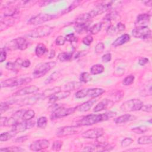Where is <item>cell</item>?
<instances>
[{
  "mask_svg": "<svg viewBox=\"0 0 152 152\" xmlns=\"http://www.w3.org/2000/svg\"><path fill=\"white\" fill-rule=\"evenodd\" d=\"M116 113L115 112H108L104 113H101L98 115L90 114L83 117L78 122L77 126H89L95 124L98 122L105 121L110 118L115 116Z\"/></svg>",
  "mask_w": 152,
  "mask_h": 152,
  "instance_id": "6da1fadb",
  "label": "cell"
},
{
  "mask_svg": "<svg viewBox=\"0 0 152 152\" xmlns=\"http://www.w3.org/2000/svg\"><path fill=\"white\" fill-rule=\"evenodd\" d=\"M56 62L55 61L43 62L38 64L33 72V77L35 78L42 77L54 68Z\"/></svg>",
  "mask_w": 152,
  "mask_h": 152,
  "instance_id": "7a4b0ae2",
  "label": "cell"
},
{
  "mask_svg": "<svg viewBox=\"0 0 152 152\" xmlns=\"http://www.w3.org/2000/svg\"><path fill=\"white\" fill-rule=\"evenodd\" d=\"M28 46V42L25 38L17 37L8 42L4 48L8 50H15L17 49L23 50L26 49Z\"/></svg>",
  "mask_w": 152,
  "mask_h": 152,
  "instance_id": "3957f363",
  "label": "cell"
},
{
  "mask_svg": "<svg viewBox=\"0 0 152 152\" xmlns=\"http://www.w3.org/2000/svg\"><path fill=\"white\" fill-rule=\"evenodd\" d=\"M31 79L30 77H15L7 79L1 81V87H12L30 83Z\"/></svg>",
  "mask_w": 152,
  "mask_h": 152,
  "instance_id": "277c9868",
  "label": "cell"
},
{
  "mask_svg": "<svg viewBox=\"0 0 152 152\" xmlns=\"http://www.w3.org/2000/svg\"><path fill=\"white\" fill-rule=\"evenodd\" d=\"M142 105V102L139 99H130L122 104L121 106V109L124 112L137 111L141 110Z\"/></svg>",
  "mask_w": 152,
  "mask_h": 152,
  "instance_id": "5b68a950",
  "label": "cell"
},
{
  "mask_svg": "<svg viewBox=\"0 0 152 152\" xmlns=\"http://www.w3.org/2000/svg\"><path fill=\"white\" fill-rule=\"evenodd\" d=\"M52 30L53 27L47 25L41 26L30 31L28 33V36L33 38L43 37L50 34Z\"/></svg>",
  "mask_w": 152,
  "mask_h": 152,
  "instance_id": "8992f818",
  "label": "cell"
},
{
  "mask_svg": "<svg viewBox=\"0 0 152 152\" xmlns=\"http://www.w3.org/2000/svg\"><path fill=\"white\" fill-rule=\"evenodd\" d=\"M75 110V107H65L63 106L58 107L53 110L50 118L51 119H59L73 113Z\"/></svg>",
  "mask_w": 152,
  "mask_h": 152,
  "instance_id": "52a82bcc",
  "label": "cell"
},
{
  "mask_svg": "<svg viewBox=\"0 0 152 152\" xmlns=\"http://www.w3.org/2000/svg\"><path fill=\"white\" fill-rule=\"evenodd\" d=\"M57 16L55 15L49 14H45V13H41L39 14H37L32 18H31L28 21V24H32V25H38L42 23H44L46 21H50L51 20L54 19Z\"/></svg>",
  "mask_w": 152,
  "mask_h": 152,
  "instance_id": "ba28073f",
  "label": "cell"
},
{
  "mask_svg": "<svg viewBox=\"0 0 152 152\" xmlns=\"http://www.w3.org/2000/svg\"><path fill=\"white\" fill-rule=\"evenodd\" d=\"M132 34L135 37L145 39L151 37V31L147 26H140L133 29Z\"/></svg>",
  "mask_w": 152,
  "mask_h": 152,
  "instance_id": "9c48e42d",
  "label": "cell"
},
{
  "mask_svg": "<svg viewBox=\"0 0 152 152\" xmlns=\"http://www.w3.org/2000/svg\"><path fill=\"white\" fill-rule=\"evenodd\" d=\"M35 125V122L33 121H24L21 122H17L15 125L12 126V129L17 134L23 132L27 129H31Z\"/></svg>",
  "mask_w": 152,
  "mask_h": 152,
  "instance_id": "30bf717a",
  "label": "cell"
},
{
  "mask_svg": "<svg viewBox=\"0 0 152 152\" xmlns=\"http://www.w3.org/2000/svg\"><path fill=\"white\" fill-rule=\"evenodd\" d=\"M78 131V126H66L59 128L56 132V135L58 137H65L76 134Z\"/></svg>",
  "mask_w": 152,
  "mask_h": 152,
  "instance_id": "8fae6325",
  "label": "cell"
},
{
  "mask_svg": "<svg viewBox=\"0 0 152 152\" xmlns=\"http://www.w3.org/2000/svg\"><path fill=\"white\" fill-rule=\"evenodd\" d=\"M104 134L103 129L102 128H96L88 129L83 133L82 137L84 138L94 139L97 138Z\"/></svg>",
  "mask_w": 152,
  "mask_h": 152,
  "instance_id": "7c38bea8",
  "label": "cell"
},
{
  "mask_svg": "<svg viewBox=\"0 0 152 152\" xmlns=\"http://www.w3.org/2000/svg\"><path fill=\"white\" fill-rule=\"evenodd\" d=\"M49 145V141L45 139L38 140L32 142L30 145V149L32 151H38L48 148Z\"/></svg>",
  "mask_w": 152,
  "mask_h": 152,
  "instance_id": "4fadbf2b",
  "label": "cell"
},
{
  "mask_svg": "<svg viewBox=\"0 0 152 152\" xmlns=\"http://www.w3.org/2000/svg\"><path fill=\"white\" fill-rule=\"evenodd\" d=\"M43 99L42 93L36 94L33 96H28L18 102V105L24 106V105H32L37 102L39 100Z\"/></svg>",
  "mask_w": 152,
  "mask_h": 152,
  "instance_id": "5bb4252c",
  "label": "cell"
},
{
  "mask_svg": "<svg viewBox=\"0 0 152 152\" xmlns=\"http://www.w3.org/2000/svg\"><path fill=\"white\" fill-rule=\"evenodd\" d=\"M25 110H26L21 109V110H17V112H15L10 118L7 119V122L4 126H14V125H15L18 122V121L20 119V118H22Z\"/></svg>",
  "mask_w": 152,
  "mask_h": 152,
  "instance_id": "9a60e30c",
  "label": "cell"
},
{
  "mask_svg": "<svg viewBox=\"0 0 152 152\" xmlns=\"http://www.w3.org/2000/svg\"><path fill=\"white\" fill-rule=\"evenodd\" d=\"M114 104V102L110 99H104L101 102H100L94 107L93 111L95 112H98L104 109L110 108Z\"/></svg>",
  "mask_w": 152,
  "mask_h": 152,
  "instance_id": "2e32d148",
  "label": "cell"
},
{
  "mask_svg": "<svg viewBox=\"0 0 152 152\" xmlns=\"http://www.w3.org/2000/svg\"><path fill=\"white\" fill-rule=\"evenodd\" d=\"M39 88L36 87V86H27L14 93L13 94V96H24L26 94H30L36 93V91H39Z\"/></svg>",
  "mask_w": 152,
  "mask_h": 152,
  "instance_id": "e0dca14e",
  "label": "cell"
},
{
  "mask_svg": "<svg viewBox=\"0 0 152 152\" xmlns=\"http://www.w3.org/2000/svg\"><path fill=\"white\" fill-rule=\"evenodd\" d=\"M96 102L97 100L95 99L89 100L75 107V110H78L79 112H87L91 108V107L94 103H96Z\"/></svg>",
  "mask_w": 152,
  "mask_h": 152,
  "instance_id": "ac0fdd59",
  "label": "cell"
},
{
  "mask_svg": "<svg viewBox=\"0 0 152 152\" xmlns=\"http://www.w3.org/2000/svg\"><path fill=\"white\" fill-rule=\"evenodd\" d=\"M150 15L148 14H139L136 19L135 21V25L138 27L140 26H147V24L150 21Z\"/></svg>",
  "mask_w": 152,
  "mask_h": 152,
  "instance_id": "d6986e66",
  "label": "cell"
},
{
  "mask_svg": "<svg viewBox=\"0 0 152 152\" xmlns=\"http://www.w3.org/2000/svg\"><path fill=\"white\" fill-rule=\"evenodd\" d=\"M70 95V91H60L56 93H55V94L50 96L49 97V102L51 103H55V102L59 100H62L63 99H65L67 97H68Z\"/></svg>",
  "mask_w": 152,
  "mask_h": 152,
  "instance_id": "ffe728a7",
  "label": "cell"
},
{
  "mask_svg": "<svg viewBox=\"0 0 152 152\" xmlns=\"http://www.w3.org/2000/svg\"><path fill=\"white\" fill-rule=\"evenodd\" d=\"M104 90L100 88H93L86 89V97H97L104 93Z\"/></svg>",
  "mask_w": 152,
  "mask_h": 152,
  "instance_id": "44dd1931",
  "label": "cell"
},
{
  "mask_svg": "<svg viewBox=\"0 0 152 152\" xmlns=\"http://www.w3.org/2000/svg\"><path fill=\"white\" fill-rule=\"evenodd\" d=\"M14 23V20L11 17H4V18L1 19L0 23V30L2 31L3 30L10 27Z\"/></svg>",
  "mask_w": 152,
  "mask_h": 152,
  "instance_id": "7402d4cb",
  "label": "cell"
},
{
  "mask_svg": "<svg viewBox=\"0 0 152 152\" xmlns=\"http://www.w3.org/2000/svg\"><path fill=\"white\" fill-rule=\"evenodd\" d=\"M130 40V36L128 34H124L118 37L112 43V45L115 47H117L119 46H121L126 42H128Z\"/></svg>",
  "mask_w": 152,
  "mask_h": 152,
  "instance_id": "603a6c76",
  "label": "cell"
},
{
  "mask_svg": "<svg viewBox=\"0 0 152 152\" xmlns=\"http://www.w3.org/2000/svg\"><path fill=\"white\" fill-rule=\"evenodd\" d=\"M135 118V117L133 115H131L130 114H125L115 118L114 119V122L116 124H123L130 121H132Z\"/></svg>",
  "mask_w": 152,
  "mask_h": 152,
  "instance_id": "cb8c5ba5",
  "label": "cell"
},
{
  "mask_svg": "<svg viewBox=\"0 0 152 152\" xmlns=\"http://www.w3.org/2000/svg\"><path fill=\"white\" fill-rule=\"evenodd\" d=\"M90 19H91V17L88 12L82 14L75 18V24L86 23H88Z\"/></svg>",
  "mask_w": 152,
  "mask_h": 152,
  "instance_id": "d4e9b609",
  "label": "cell"
},
{
  "mask_svg": "<svg viewBox=\"0 0 152 152\" xmlns=\"http://www.w3.org/2000/svg\"><path fill=\"white\" fill-rule=\"evenodd\" d=\"M61 91V87H55L52 88H49L45 90L43 93H42V96H43V99L46 98V97H49L50 96L55 94V93L59 92Z\"/></svg>",
  "mask_w": 152,
  "mask_h": 152,
  "instance_id": "484cf974",
  "label": "cell"
},
{
  "mask_svg": "<svg viewBox=\"0 0 152 152\" xmlns=\"http://www.w3.org/2000/svg\"><path fill=\"white\" fill-rule=\"evenodd\" d=\"M48 52V49L46 46L43 43L38 44L35 49V53L38 57H40L43 55L45 53Z\"/></svg>",
  "mask_w": 152,
  "mask_h": 152,
  "instance_id": "4316f807",
  "label": "cell"
},
{
  "mask_svg": "<svg viewBox=\"0 0 152 152\" xmlns=\"http://www.w3.org/2000/svg\"><path fill=\"white\" fill-rule=\"evenodd\" d=\"M81 87V83L80 82L77 81H71L64 86V89L66 91H70L71 90H74L75 89H78Z\"/></svg>",
  "mask_w": 152,
  "mask_h": 152,
  "instance_id": "83f0119b",
  "label": "cell"
},
{
  "mask_svg": "<svg viewBox=\"0 0 152 152\" xmlns=\"http://www.w3.org/2000/svg\"><path fill=\"white\" fill-rule=\"evenodd\" d=\"M17 133L12 129L10 131L3 132L0 135V141H6L9 140L10 139L12 138L14 136H15Z\"/></svg>",
  "mask_w": 152,
  "mask_h": 152,
  "instance_id": "f1b7e54d",
  "label": "cell"
},
{
  "mask_svg": "<svg viewBox=\"0 0 152 152\" xmlns=\"http://www.w3.org/2000/svg\"><path fill=\"white\" fill-rule=\"evenodd\" d=\"M73 55L72 52H61L59 53L58 55V59L61 61V62H66L69 61L72 59Z\"/></svg>",
  "mask_w": 152,
  "mask_h": 152,
  "instance_id": "f546056e",
  "label": "cell"
},
{
  "mask_svg": "<svg viewBox=\"0 0 152 152\" xmlns=\"http://www.w3.org/2000/svg\"><path fill=\"white\" fill-rule=\"evenodd\" d=\"M104 66L102 64H96L91 67L90 72L91 74L96 75L102 73L104 71Z\"/></svg>",
  "mask_w": 152,
  "mask_h": 152,
  "instance_id": "4dcf8cb0",
  "label": "cell"
},
{
  "mask_svg": "<svg viewBox=\"0 0 152 152\" xmlns=\"http://www.w3.org/2000/svg\"><path fill=\"white\" fill-rule=\"evenodd\" d=\"M89 26V23H82V24H76L74 27L75 30L78 33H82L83 32L86 31Z\"/></svg>",
  "mask_w": 152,
  "mask_h": 152,
  "instance_id": "1f68e13d",
  "label": "cell"
},
{
  "mask_svg": "<svg viewBox=\"0 0 152 152\" xmlns=\"http://www.w3.org/2000/svg\"><path fill=\"white\" fill-rule=\"evenodd\" d=\"M152 142L151 135H144L140 137L138 140V143L139 144H149Z\"/></svg>",
  "mask_w": 152,
  "mask_h": 152,
  "instance_id": "d6a6232c",
  "label": "cell"
},
{
  "mask_svg": "<svg viewBox=\"0 0 152 152\" xmlns=\"http://www.w3.org/2000/svg\"><path fill=\"white\" fill-rule=\"evenodd\" d=\"M34 116H35L34 111L31 109H28V110H25L21 118L23 121H28L33 118Z\"/></svg>",
  "mask_w": 152,
  "mask_h": 152,
  "instance_id": "836d02e7",
  "label": "cell"
},
{
  "mask_svg": "<svg viewBox=\"0 0 152 152\" xmlns=\"http://www.w3.org/2000/svg\"><path fill=\"white\" fill-rule=\"evenodd\" d=\"M102 23L99 22V23H96L93 26H92L90 27L89 31H90L91 34H96L98 33L100 31V30L102 28Z\"/></svg>",
  "mask_w": 152,
  "mask_h": 152,
  "instance_id": "e575fe53",
  "label": "cell"
},
{
  "mask_svg": "<svg viewBox=\"0 0 152 152\" xmlns=\"http://www.w3.org/2000/svg\"><path fill=\"white\" fill-rule=\"evenodd\" d=\"M61 74L59 72L55 71L54 72H53L51 75H50V76L46 78V80L45 81V83L46 84H50L52 82L55 81L56 79H58L59 77H60Z\"/></svg>",
  "mask_w": 152,
  "mask_h": 152,
  "instance_id": "d590c367",
  "label": "cell"
},
{
  "mask_svg": "<svg viewBox=\"0 0 152 152\" xmlns=\"http://www.w3.org/2000/svg\"><path fill=\"white\" fill-rule=\"evenodd\" d=\"M23 151H24V149L18 147H8L5 148H2L0 149V152H17Z\"/></svg>",
  "mask_w": 152,
  "mask_h": 152,
  "instance_id": "8d00e7d4",
  "label": "cell"
},
{
  "mask_svg": "<svg viewBox=\"0 0 152 152\" xmlns=\"http://www.w3.org/2000/svg\"><path fill=\"white\" fill-rule=\"evenodd\" d=\"M119 17L118 14L115 11L110 12L108 14H107L105 17H104V20L108 21H111L113 20H116V18Z\"/></svg>",
  "mask_w": 152,
  "mask_h": 152,
  "instance_id": "74e56055",
  "label": "cell"
},
{
  "mask_svg": "<svg viewBox=\"0 0 152 152\" xmlns=\"http://www.w3.org/2000/svg\"><path fill=\"white\" fill-rule=\"evenodd\" d=\"M148 130V128L144 125L140 126L138 127H134L131 129V131L132 132H134L135 134H143V133L145 132L146 131H147Z\"/></svg>",
  "mask_w": 152,
  "mask_h": 152,
  "instance_id": "f35d334b",
  "label": "cell"
},
{
  "mask_svg": "<svg viewBox=\"0 0 152 152\" xmlns=\"http://www.w3.org/2000/svg\"><path fill=\"white\" fill-rule=\"evenodd\" d=\"M47 122H48V120L46 117L45 116L40 117L37 121V127L42 129H44L47 125Z\"/></svg>",
  "mask_w": 152,
  "mask_h": 152,
  "instance_id": "ab89813d",
  "label": "cell"
},
{
  "mask_svg": "<svg viewBox=\"0 0 152 152\" xmlns=\"http://www.w3.org/2000/svg\"><path fill=\"white\" fill-rule=\"evenodd\" d=\"M80 1H74L67 8L65 9L62 12V14H66V13H68L70 11H71L72 10H73L74 8H75L77 6H78L80 4Z\"/></svg>",
  "mask_w": 152,
  "mask_h": 152,
  "instance_id": "60d3db41",
  "label": "cell"
},
{
  "mask_svg": "<svg viewBox=\"0 0 152 152\" xmlns=\"http://www.w3.org/2000/svg\"><path fill=\"white\" fill-rule=\"evenodd\" d=\"M80 80L81 82L86 83L91 80V77L89 73L87 72H84L81 74L80 77Z\"/></svg>",
  "mask_w": 152,
  "mask_h": 152,
  "instance_id": "b9f144b4",
  "label": "cell"
},
{
  "mask_svg": "<svg viewBox=\"0 0 152 152\" xmlns=\"http://www.w3.org/2000/svg\"><path fill=\"white\" fill-rule=\"evenodd\" d=\"M37 1H21L18 2V5L17 6L18 7H28L31 5H34L36 4Z\"/></svg>",
  "mask_w": 152,
  "mask_h": 152,
  "instance_id": "7bdbcfd3",
  "label": "cell"
},
{
  "mask_svg": "<svg viewBox=\"0 0 152 152\" xmlns=\"http://www.w3.org/2000/svg\"><path fill=\"white\" fill-rule=\"evenodd\" d=\"M134 79H135V77L134 75H128L124 79L122 83L124 86H129L134 83Z\"/></svg>",
  "mask_w": 152,
  "mask_h": 152,
  "instance_id": "ee69618b",
  "label": "cell"
},
{
  "mask_svg": "<svg viewBox=\"0 0 152 152\" xmlns=\"http://www.w3.org/2000/svg\"><path fill=\"white\" fill-rule=\"evenodd\" d=\"M62 146V141L61 140H56L55 141L52 146V149L54 151H59L61 150Z\"/></svg>",
  "mask_w": 152,
  "mask_h": 152,
  "instance_id": "f6af8a7d",
  "label": "cell"
},
{
  "mask_svg": "<svg viewBox=\"0 0 152 152\" xmlns=\"http://www.w3.org/2000/svg\"><path fill=\"white\" fill-rule=\"evenodd\" d=\"M104 49V45L103 42L98 43L94 48V52L97 54H100L103 52Z\"/></svg>",
  "mask_w": 152,
  "mask_h": 152,
  "instance_id": "bcb514c9",
  "label": "cell"
},
{
  "mask_svg": "<svg viewBox=\"0 0 152 152\" xmlns=\"http://www.w3.org/2000/svg\"><path fill=\"white\" fill-rule=\"evenodd\" d=\"M65 38L66 41L69 42L71 43L77 42V41H78V37H76L74 33H70V34L66 35Z\"/></svg>",
  "mask_w": 152,
  "mask_h": 152,
  "instance_id": "7dc6e473",
  "label": "cell"
},
{
  "mask_svg": "<svg viewBox=\"0 0 152 152\" xmlns=\"http://www.w3.org/2000/svg\"><path fill=\"white\" fill-rule=\"evenodd\" d=\"M106 33H107V34L110 35V36H113V35L116 34L118 33L116 27L113 25H110L107 27V28L106 30Z\"/></svg>",
  "mask_w": 152,
  "mask_h": 152,
  "instance_id": "c3c4849f",
  "label": "cell"
},
{
  "mask_svg": "<svg viewBox=\"0 0 152 152\" xmlns=\"http://www.w3.org/2000/svg\"><path fill=\"white\" fill-rule=\"evenodd\" d=\"M133 142V140L131 138L126 137L122 141H121V146L122 147H128L131 144V143Z\"/></svg>",
  "mask_w": 152,
  "mask_h": 152,
  "instance_id": "681fc988",
  "label": "cell"
},
{
  "mask_svg": "<svg viewBox=\"0 0 152 152\" xmlns=\"http://www.w3.org/2000/svg\"><path fill=\"white\" fill-rule=\"evenodd\" d=\"M93 40V37L90 35H87V36H85L84 37H83V39L82 40V42L83 44H84L87 46H89L91 45Z\"/></svg>",
  "mask_w": 152,
  "mask_h": 152,
  "instance_id": "f907efd6",
  "label": "cell"
},
{
  "mask_svg": "<svg viewBox=\"0 0 152 152\" xmlns=\"http://www.w3.org/2000/svg\"><path fill=\"white\" fill-rule=\"evenodd\" d=\"M75 96L77 99H81L86 97V89H82L78 90L75 94Z\"/></svg>",
  "mask_w": 152,
  "mask_h": 152,
  "instance_id": "816d5d0a",
  "label": "cell"
},
{
  "mask_svg": "<svg viewBox=\"0 0 152 152\" xmlns=\"http://www.w3.org/2000/svg\"><path fill=\"white\" fill-rule=\"evenodd\" d=\"M65 41H66V40H65V37H64L62 36H58L55 40V43L57 45L62 46L65 44Z\"/></svg>",
  "mask_w": 152,
  "mask_h": 152,
  "instance_id": "f5cc1de1",
  "label": "cell"
},
{
  "mask_svg": "<svg viewBox=\"0 0 152 152\" xmlns=\"http://www.w3.org/2000/svg\"><path fill=\"white\" fill-rule=\"evenodd\" d=\"M10 103L8 102H1V108H0V110H1V113H2L4 112H5V111H7L9 107H10Z\"/></svg>",
  "mask_w": 152,
  "mask_h": 152,
  "instance_id": "db71d44e",
  "label": "cell"
},
{
  "mask_svg": "<svg viewBox=\"0 0 152 152\" xmlns=\"http://www.w3.org/2000/svg\"><path fill=\"white\" fill-rule=\"evenodd\" d=\"M112 59V55L110 53H106L104 55H103L102 57V61L103 62H108L109 61H110Z\"/></svg>",
  "mask_w": 152,
  "mask_h": 152,
  "instance_id": "11a10c76",
  "label": "cell"
},
{
  "mask_svg": "<svg viewBox=\"0 0 152 152\" xmlns=\"http://www.w3.org/2000/svg\"><path fill=\"white\" fill-rule=\"evenodd\" d=\"M1 55H0V62H3L6 59L7 57V53L5 50V48H1Z\"/></svg>",
  "mask_w": 152,
  "mask_h": 152,
  "instance_id": "9f6ffc18",
  "label": "cell"
},
{
  "mask_svg": "<svg viewBox=\"0 0 152 152\" xmlns=\"http://www.w3.org/2000/svg\"><path fill=\"white\" fill-rule=\"evenodd\" d=\"M115 27H116V30H117L118 33H119V32H121V31H124L125 28V26L123 23H122L121 22H119Z\"/></svg>",
  "mask_w": 152,
  "mask_h": 152,
  "instance_id": "6f0895ef",
  "label": "cell"
},
{
  "mask_svg": "<svg viewBox=\"0 0 152 152\" xmlns=\"http://www.w3.org/2000/svg\"><path fill=\"white\" fill-rule=\"evenodd\" d=\"M141 110L142 111L146 112H151L152 111V107L151 104H148L146 105H142V106L141 108Z\"/></svg>",
  "mask_w": 152,
  "mask_h": 152,
  "instance_id": "680465c9",
  "label": "cell"
},
{
  "mask_svg": "<svg viewBox=\"0 0 152 152\" xmlns=\"http://www.w3.org/2000/svg\"><path fill=\"white\" fill-rule=\"evenodd\" d=\"M148 62H149L148 59L147 58H145V57H141L138 60V64L141 66L145 65V64L148 63Z\"/></svg>",
  "mask_w": 152,
  "mask_h": 152,
  "instance_id": "91938a15",
  "label": "cell"
},
{
  "mask_svg": "<svg viewBox=\"0 0 152 152\" xmlns=\"http://www.w3.org/2000/svg\"><path fill=\"white\" fill-rule=\"evenodd\" d=\"M31 64V62L30 60L28 59H25V60H22L21 64V66L24 67V68H28L30 66Z\"/></svg>",
  "mask_w": 152,
  "mask_h": 152,
  "instance_id": "94428289",
  "label": "cell"
},
{
  "mask_svg": "<svg viewBox=\"0 0 152 152\" xmlns=\"http://www.w3.org/2000/svg\"><path fill=\"white\" fill-rule=\"evenodd\" d=\"M28 136L27 135H24V136H21L20 137H18V138H17L15 140V141L17 142H23L25 141H26L27 139H28Z\"/></svg>",
  "mask_w": 152,
  "mask_h": 152,
  "instance_id": "6125c7cd",
  "label": "cell"
},
{
  "mask_svg": "<svg viewBox=\"0 0 152 152\" xmlns=\"http://www.w3.org/2000/svg\"><path fill=\"white\" fill-rule=\"evenodd\" d=\"M7 118L6 117H1V118L0 119V125L2 126H4L6 122H7Z\"/></svg>",
  "mask_w": 152,
  "mask_h": 152,
  "instance_id": "be15d7a7",
  "label": "cell"
},
{
  "mask_svg": "<svg viewBox=\"0 0 152 152\" xmlns=\"http://www.w3.org/2000/svg\"><path fill=\"white\" fill-rule=\"evenodd\" d=\"M55 56V52L54 50L53 49H51L50 50V52H49V59H52V58H53Z\"/></svg>",
  "mask_w": 152,
  "mask_h": 152,
  "instance_id": "e7e4bbea",
  "label": "cell"
},
{
  "mask_svg": "<svg viewBox=\"0 0 152 152\" xmlns=\"http://www.w3.org/2000/svg\"><path fill=\"white\" fill-rule=\"evenodd\" d=\"M144 4L147 6H148V7H151V5H152V1H144Z\"/></svg>",
  "mask_w": 152,
  "mask_h": 152,
  "instance_id": "03108f58",
  "label": "cell"
}]
</instances>
